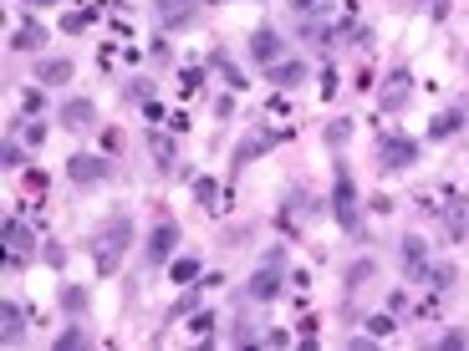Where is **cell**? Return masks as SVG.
<instances>
[{"label":"cell","mask_w":469,"mask_h":351,"mask_svg":"<svg viewBox=\"0 0 469 351\" xmlns=\"http://www.w3.org/2000/svg\"><path fill=\"white\" fill-rule=\"evenodd\" d=\"M128 244H133V219H128V214H117L112 224L97 234V270H102V275H112V270L123 265Z\"/></svg>","instance_id":"1"},{"label":"cell","mask_w":469,"mask_h":351,"mask_svg":"<svg viewBox=\"0 0 469 351\" xmlns=\"http://www.w3.org/2000/svg\"><path fill=\"white\" fill-rule=\"evenodd\" d=\"M67 178H72V184H102V178H108V163H102V158H92V153H77V158L67 163Z\"/></svg>","instance_id":"2"},{"label":"cell","mask_w":469,"mask_h":351,"mask_svg":"<svg viewBox=\"0 0 469 351\" xmlns=\"http://www.w3.org/2000/svg\"><path fill=\"white\" fill-rule=\"evenodd\" d=\"M337 219H342V224L352 229V224H357V189H352V178H347V168H342V173H337Z\"/></svg>","instance_id":"3"},{"label":"cell","mask_w":469,"mask_h":351,"mask_svg":"<svg viewBox=\"0 0 469 351\" xmlns=\"http://www.w3.org/2000/svg\"><path fill=\"white\" fill-rule=\"evenodd\" d=\"M419 163V142L408 138H383V168H408Z\"/></svg>","instance_id":"4"},{"label":"cell","mask_w":469,"mask_h":351,"mask_svg":"<svg viewBox=\"0 0 469 351\" xmlns=\"http://www.w3.org/2000/svg\"><path fill=\"white\" fill-rule=\"evenodd\" d=\"M26 255H31V229L16 224V219H6V265H21Z\"/></svg>","instance_id":"5"},{"label":"cell","mask_w":469,"mask_h":351,"mask_svg":"<svg viewBox=\"0 0 469 351\" xmlns=\"http://www.w3.org/2000/svg\"><path fill=\"white\" fill-rule=\"evenodd\" d=\"M174 244H179V229H174V224H159V229L148 234V250H143V259H148V265H163Z\"/></svg>","instance_id":"6"},{"label":"cell","mask_w":469,"mask_h":351,"mask_svg":"<svg viewBox=\"0 0 469 351\" xmlns=\"http://www.w3.org/2000/svg\"><path fill=\"white\" fill-rule=\"evenodd\" d=\"M97 123V107L87 97H77V102H67V107H61V127H72V133H87V127Z\"/></svg>","instance_id":"7"},{"label":"cell","mask_w":469,"mask_h":351,"mask_svg":"<svg viewBox=\"0 0 469 351\" xmlns=\"http://www.w3.org/2000/svg\"><path fill=\"white\" fill-rule=\"evenodd\" d=\"M408 97H413V76L408 72H393V76H388V87H383V107L398 112V107H408Z\"/></svg>","instance_id":"8"},{"label":"cell","mask_w":469,"mask_h":351,"mask_svg":"<svg viewBox=\"0 0 469 351\" xmlns=\"http://www.w3.org/2000/svg\"><path fill=\"white\" fill-rule=\"evenodd\" d=\"M403 270H408L413 280H423V270H428V244L419 240V234H408V240H403Z\"/></svg>","instance_id":"9"},{"label":"cell","mask_w":469,"mask_h":351,"mask_svg":"<svg viewBox=\"0 0 469 351\" xmlns=\"http://www.w3.org/2000/svg\"><path fill=\"white\" fill-rule=\"evenodd\" d=\"M194 6L199 0H153V16H159V25H179L194 16Z\"/></svg>","instance_id":"10"},{"label":"cell","mask_w":469,"mask_h":351,"mask_svg":"<svg viewBox=\"0 0 469 351\" xmlns=\"http://www.w3.org/2000/svg\"><path fill=\"white\" fill-rule=\"evenodd\" d=\"M276 290H281V265H260L250 280V301H270Z\"/></svg>","instance_id":"11"},{"label":"cell","mask_w":469,"mask_h":351,"mask_svg":"<svg viewBox=\"0 0 469 351\" xmlns=\"http://www.w3.org/2000/svg\"><path fill=\"white\" fill-rule=\"evenodd\" d=\"M10 46H16V51H41V46H46V31H41L36 21H21L16 36H10Z\"/></svg>","instance_id":"12"},{"label":"cell","mask_w":469,"mask_h":351,"mask_svg":"<svg viewBox=\"0 0 469 351\" xmlns=\"http://www.w3.org/2000/svg\"><path fill=\"white\" fill-rule=\"evenodd\" d=\"M250 56L270 67V61L281 56V36H276V31H255V36H250Z\"/></svg>","instance_id":"13"},{"label":"cell","mask_w":469,"mask_h":351,"mask_svg":"<svg viewBox=\"0 0 469 351\" xmlns=\"http://www.w3.org/2000/svg\"><path fill=\"white\" fill-rule=\"evenodd\" d=\"M0 321H6V331H0V336H6V346H16L21 336H26V321H21V310L6 301V310H0Z\"/></svg>","instance_id":"14"},{"label":"cell","mask_w":469,"mask_h":351,"mask_svg":"<svg viewBox=\"0 0 469 351\" xmlns=\"http://www.w3.org/2000/svg\"><path fill=\"white\" fill-rule=\"evenodd\" d=\"M67 76H72V61H61V56H51V61L36 67V82H67Z\"/></svg>","instance_id":"15"},{"label":"cell","mask_w":469,"mask_h":351,"mask_svg":"<svg viewBox=\"0 0 469 351\" xmlns=\"http://www.w3.org/2000/svg\"><path fill=\"white\" fill-rule=\"evenodd\" d=\"M301 76H306V67H301V61H286V67H276V72H270V82H276L281 92H286V87H296Z\"/></svg>","instance_id":"16"},{"label":"cell","mask_w":469,"mask_h":351,"mask_svg":"<svg viewBox=\"0 0 469 351\" xmlns=\"http://www.w3.org/2000/svg\"><path fill=\"white\" fill-rule=\"evenodd\" d=\"M459 123H464L459 112H444V117H434V123H428V138H449V133H454Z\"/></svg>","instance_id":"17"},{"label":"cell","mask_w":469,"mask_h":351,"mask_svg":"<svg viewBox=\"0 0 469 351\" xmlns=\"http://www.w3.org/2000/svg\"><path fill=\"white\" fill-rule=\"evenodd\" d=\"M194 199H199V204H210V209H219V189H214V178H194Z\"/></svg>","instance_id":"18"},{"label":"cell","mask_w":469,"mask_h":351,"mask_svg":"<svg viewBox=\"0 0 469 351\" xmlns=\"http://www.w3.org/2000/svg\"><path fill=\"white\" fill-rule=\"evenodd\" d=\"M61 306H67L72 316H77V310H87V290H82V285H67V290H61Z\"/></svg>","instance_id":"19"},{"label":"cell","mask_w":469,"mask_h":351,"mask_svg":"<svg viewBox=\"0 0 469 351\" xmlns=\"http://www.w3.org/2000/svg\"><path fill=\"white\" fill-rule=\"evenodd\" d=\"M77 346H87V331H77V326H72V331H61V336H57V351H77Z\"/></svg>","instance_id":"20"},{"label":"cell","mask_w":469,"mask_h":351,"mask_svg":"<svg viewBox=\"0 0 469 351\" xmlns=\"http://www.w3.org/2000/svg\"><path fill=\"white\" fill-rule=\"evenodd\" d=\"M194 275H199V259H174V280L179 285H189Z\"/></svg>","instance_id":"21"},{"label":"cell","mask_w":469,"mask_h":351,"mask_svg":"<svg viewBox=\"0 0 469 351\" xmlns=\"http://www.w3.org/2000/svg\"><path fill=\"white\" fill-rule=\"evenodd\" d=\"M423 280H434V290H444V285L454 280V270L449 265H434V270H423Z\"/></svg>","instance_id":"22"},{"label":"cell","mask_w":469,"mask_h":351,"mask_svg":"<svg viewBox=\"0 0 469 351\" xmlns=\"http://www.w3.org/2000/svg\"><path fill=\"white\" fill-rule=\"evenodd\" d=\"M189 331H194V336H210V331H214V316H210V310H199V316L189 321Z\"/></svg>","instance_id":"23"},{"label":"cell","mask_w":469,"mask_h":351,"mask_svg":"<svg viewBox=\"0 0 469 351\" xmlns=\"http://www.w3.org/2000/svg\"><path fill=\"white\" fill-rule=\"evenodd\" d=\"M148 142H153V153H159V163H174V142H168V138H159V133H153Z\"/></svg>","instance_id":"24"},{"label":"cell","mask_w":469,"mask_h":351,"mask_svg":"<svg viewBox=\"0 0 469 351\" xmlns=\"http://www.w3.org/2000/svg\"><path fill=\"white\" fill-rule=\"evenodd\" d=\"M372 275V259H357V265L347 270V285H357V280H368Z\"/></svg>","instance_id":"25"},{"label":"cell","mask_w":469,"mask_h":351,"mask_svg":"<svg viewBox=\"0 0 469 351\" xmlns=\"http://www.w3.org/2000/svg\"><path fill=\"white\" fill-rule=\"evenodd\" d=\"M92 16H97V10H77V16H67V31H87Z\"/></svg>","instance_id":"26"},{"label":"cell","mask_w":469,"mask_h":351,"mask_svg":"<svg viewBox=\"0 0 469 351\" xmlns=\"http://www.w3.org/2000/svg\"><path fill=\"white\" fill-rule=\"evenodd\" d=\"M199 82H204V76H199V67H189L184 76H179V92H184V97H189V92H194V87H199Z\"/></svg>","instance_id":"27"},{"label":"cell","mask_w":469,"mask_h":351,"mask_svg":"<svg viewBox=\"0 0 469 351\" xmlns=\"http://www.w3.org/2000/svg\"><path fill=\"white\" fill-rule=\"evenodd\" d=\"M368 331H372V336H388V331H393V316H372Z\"/></svg>","instance_id":"28"},{"label":"cell","mask_w":469,"mask_h":351,"mask_svg":"<svg viewBox=\"0 0 469 351\" xmlns=\"http://www.w3.org/2000/svg\"><path fill=\"white\" fill-rule=\"evenodd\" d=\"M230 341H234V346H250V341H255V331H250V326H245V321H240V326H234V336H230Z\"/></svg>","instance_id":"29"},{"label":"cell","mask_w":469,"mask_h":351,"mask_svg":"<svg viewBox=\"0 0 469 351\" xmlns=\"http://www.w3.org/2000/svg\"><path fill=\"white\" fill-rule=\"evenodd\" d=\"M321 97H337V72H321Z\"/></svg>","instance_id":"30"},{"label":"cell","mask_w":469,"mask_h":351,"mask_svg":"<svg viewBox=\"0 0 469 351\" xmlns=\"http://www.w3.org/2000/svg\"><path fill=\"white\" fill-rule=\"evenodd\" d=\"M321 6V0H296V10H301V16H306V10H317Z\"/></svg>","instance_id":"31"},{"label":"cell","mask_w":469,"mask_h":351,"mask_svg":"<svg viewBox=\"0 0 469 351\" xmlns=\"http://www.w3.org/2000/svg\"><path fill=\"white\" fill-rule=\"evenodd\" d=\"M26 6H51V0H26Z\"/></svg>","instance_id":"32"}]
</instances>
